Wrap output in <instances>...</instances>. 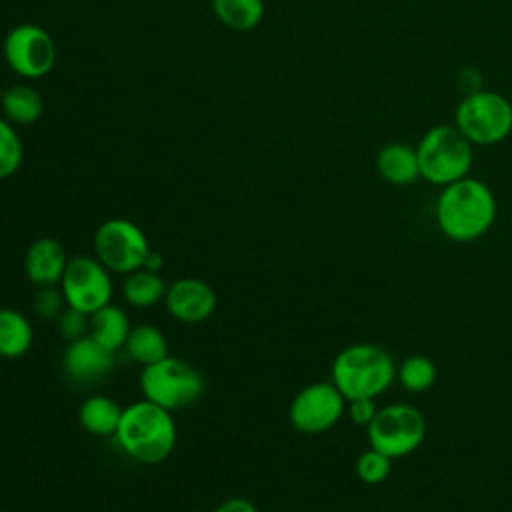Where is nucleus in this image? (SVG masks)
Instances as JSON below:
<instances>
[{
	"label": "nucleus",
	"mask_w": 512,
	"mask_h": 512,
	"mask_svg": "<svg viewBox=\"0 0 512 512\" xmlns=\"http://www.w3.org/2000/svg\"><path fill=\"white\" fill-rule=\"evenodd\" d=\"M436 224L452 242L482 238L496 220V196L478 178L464 176L442 186L436 200Z\"/></svg>",
	"instance_id": "1"
},
{
	"label": "nucleus",
	"mask_w": 512,
	"mask_h": 512,
	"mask_svg": "<svg viewBox=\"0 0 512 512\" xmlns=\"http://www.w3.org/2000/svg\"><path fill=\"white\" fill-rule=\"evenodd\" d=\"M114 438L132 460L158 464L164 462L176 446V424L170 410L142 398L122 408Z\"/></svg>",
	"instance_id": "2"
},
{
	"label": "nucleus",
	"mask_w": 512,
	"mask_h": 512,
	"mask_svg": "<svg viewBox=\"0 0 512 512\" xmlns=\"http://www.w3.org/2000/svg\"><path fill=\"white\" fill-rule=\"evenodd\" d=\"M330 376L346 402L354 398L376 400L396 380V362L382 346L358 342L336 354Z\"/></svg>",
	"instance_id": "3"
},
{
	"label": "nucleus",
	"mask_w": 512,
	"mask_h": 512,
	"mask_svg": "<svg viewBox=\"0 0 512 512\" xmlns=\"http://www.w3.org/2000/svg\"><path fill=\"white\" fill-rule=\"evenodd\" d=\"M420 178L446 186L464 176L472 168V144L454 124H436L428 128L416 144Z\"/></svg>",
	"instance_id": "4"
},
{
	"label": "nucleus",
	"mask_w": 512,
	"mask_h": 512,
	"mask_svg": "<svg viewBox=\"0 0 512 512\" xmlns=\"http://www.w3.org/2000/svg\"><path fill=\"white\" fill-rule=\"evenodd\" d=\"M454 126L472 146L500 144L512 134V102L494 90L466 92L456 106Z\"/></svg>",
	"instance_id": "5"
},
{
	"label": "nucleus",
	"mask_w": 512,
	"mask_h": 512,
	"mask_svg": "<svg viewBox=\"0 0 512 512\" xmlns=\"http://www.w3.org/2000/svg\"><path fill=\"white\" fill-rule=\"evenodd\" d=\"M142 396L170 412L190 406L204 392L202 374L182 358L166 356L140 372Z\"/></svg>",
	"instance_id": "6"
},
{
	"label": "nucleus",
	"mask_w": 512,
	"mask_h": 512,
	"mask_svg": "<svg viewBox=\"0 0 512 512\" xmlns=\"http://www.w3.org/2000/svg\"><path fill=\"white\" fill-rule=\"evenodd\" d=\"M368 444L384 456L396 460L412 454L426 436L422 412L406 402L378 408L374 420L366 426Z\"/></svg>",
	"instance_id": "7"
},
{
	"label": "nucleus",
	"mask_w": 512,
	"mask_h": 512,
	"mask_svg": "<svg viewBox=\"0 0 512 512\" xmlns=\"http://www.w3.org/2000/svg\"><path fill=\"white\" fill-rule=\"evenodd\" d=\"M94 252L110 272L130 274L144 266L150 244L136 222L108 218L94 232Z\"/></svg>",
	"instance_id": "8"
},
{
	"label": "nucleus",
	"mask_w": 512,
	"mask_h": 512,
	"mask_svg": "<svg viewBox=\"0 0 512 512\" xmlns=\"http://www.w3.org/2000/svg\"><path fill=\"white\" fill-rule=\"evenodd\" d=\"M110 270L92 256L68 258L64 276L60 280V290L68 308L92 314L112 300V280Z\"/></svg>",
	"instance_id": "9"
},
{
	"label": "nucleus",
	"mask_w": 512,
	"mask_h": 512,
	"mask_svg": "<svg viewBox=\"0 0 512 512\" xmlns=\"http://www.w3.org/2000/svg\"><path fill=\"white\" fill-rule=\"evenodd\" d=\"M2 48L10 70L28 80L46 76L56 64V44L38 24H18L10 28Z\"/></svg>",
	"instance_id": "10"
},
{
	"label": "nucleus",
	"mask_w": 512,
	"mask_h": 512,
	"mask_svg": "<svg viewBox=\"0 0 512 512\" xmlns=\"http://www.w3.org/2000/svg\"><path fill=\"white\" fill-rule=\"evenodd\" d=\"M346 412V398L330 382H312L290 402V424L304 434H320L338 424Z\"/></svg>",
	"instance_id": "11"
},
{
	"label": "nucleus",
	"mask_w": 512,
	"mask_h": 512,
	"mask_svg": "<svg viewBox=\"0 0 512 512\" xmlns=\"http://www.w3.org/2000/svg\"><path fill=\"white\" fill-rule=\"evenodd\" d=\"M164 302L172 318L184 324H198L214 314L218 296L214 288L200 278H178L168 286Z\"/></svg>",
	"instance_id": "12"
},
{
	"label": "nucleus",
	"mask_w": 512,
	"mask_h": 512,
	"mask_svg": "<svg viewBox=\"0 0 512 512\" xmlns=\"http://www.w3.org/2000/svg\"><path fill=\"white\" fill-rule=\"evenodd\" d=\"M114 366V352L100 346L92 336L68 342L62 354V368L74 382H92L106 376Z\"/></svg>",
	"instance_id": "13"
},
{
	"label": "nucleus",
	"mask_w": 512,
	"mask_h": 512,
	"mask_svg": "<svg viewBox=\"0 0 512 512\" xmlns=\"http://www.w3.org/2000/svg\"><path fill=\"white\" fill-rule=\"evenodd\" d=\"M68 256L64 246L50 236L34 240L24 254V272L34 286H56L60 284Z\"/></svg>",
	"instance_id": "14"
},
{
	"label": "nucleus",
	"mask_w": 512,
	"mask_h": 512,
	"mask_svg": "<svg viewBox=\"0 0 512 512\" xmlns=\"http://www.w3.org/2000/svg\"><path fill=\"white\" fill-rule=\"evenodd\" d=\"M376 170L382 180L394 186H408L420 180L416 146L390 142L376 154Z\"/></svg>",
	"instance_id": "15"
},
{
	"label": "nucleus",
	"mask_w": 512,
	"mask_h": 512,
	"mask_svg": "<svg viewBox=\"0 0 512 512\" xmlns=\"http://www.w3.org/2000/svg\"><path fill=\"white\" fill-rule=\"evenodd\" d=\"M132 326L128 316L112 302L88 316V336L110 352L124 348Z\"/></svg>",
	"instance_id": "16"
},
{
	"label": "nucleus",
	"mask_w": 512,
	"mask_h": 512,
	"mask_svg": "<svg viewBox=\"0 0 512 512\" xmlns=\"http://www.w3.org/2000/svg\"><path fill=\"white\" fill-rule=\"evenodd\" d=\"M0 110L10 124L28 126L40 120L44 112V100L36 88L28 84H14L2 90Z\"/></svg>",
	"instance_id": "17"
},
{
	"label": "nucleus",
	"mask_w": 512,
	"mask_h": 512,
	"mask_svg": "<svg viewBox=\"0 0 512 512\" xmlns=\"http://www.w3.org/2000/svg\"><path fill=\"white\" fill-rule=\"evenodd\" d=\"M34 340L30 320L16 308H0V358L24 356Z\"/></svg>",
	"instance_id": "18"
},
{
	"label": "nucleus",
	"mask_w": 512,
	"mask_h": 512,
	"mask_svg": "<svg viewBox=\"0 0 512 512\" xmlns=\"http://www.w3.org/2000/svg\"><path fill=\"white\" fill-rule=\"evenodd\" d=\"M120 416V404L102 394L86 398L78 410L80 426L92 436H114Z\"/></svg>",
	"instance_id": "19"
},
{
	"label": "nucleus",
	"mask_w": 512,
	"mask_h": 512,
	"mask_svg": "<svg viewBox=\"0 0 512 512\" xmlns=\"http://www.w3.org/2000/svg\"><path fill=\"white\" fill-rule=\"evenodd\" d=\"M168 284L160 276V272H152L148 268H138L126 274L122 284L124 300L136 308H148L160 300H164Z\"/></svg>",
	"instance_id": "20"
},
{
	"label": "nucleus",
	"mask_w": 512,
	"mask_h": 512,
	"mask_svg": "<svg viewBox=\"0 0 512 512\" xmlns=\"http://www.w3.org/2000/svg\"><path fill=\"white\" fill-rule=\"evenodd\" d=\"M124 348L128 356L142 366L154 364L168 356V340L164 332L154 324L134 326L128 334Z\"/></svg>",
	"instance_id": "21"
},
{
	"label": "nucleus",
	"mask_w": 512,
	"mask_h": 512,
	"mask_svg": "<svg viewBox=\"0 0 512 512\" xmlns=\"http://www.w3.org/2000/svg\"><path fill=\"white\" fill-rule=\"evenodd\" d=\"M216 18L230 30L248 32L264 18V0H212Z\"/></svg>",
	"instance_id": "22"
},
{
	"label": "nucleus",
	"mask_w": 512,
	"mask_h": 512,
	"mask_svg": "<svg viewBox=\"0 0 512 512\" xmlns=\"http://www.w3.org/2000/svg\"><path fill=\"white\" fill-rule=\"evenodd\" d=\"M396 378L408 392H426L436 382V364L424 354H410L396 366Z\"/></svg>",
	"instance_id": "23"
},
{
	"label": "nucleus",
	"mask_w": 512,
	"mask_h": 512,
	"mask_svg": "<svg viewBox=\"0 0 512 512\" xmlns=\"http://www.w3.org/2000/svg\"><path fill=\"white\" fill-rule=\"evenodd\" d=\"M24 160V146L16 128L0 118V180L10 178L18 172Z\"/></svg>",
	"instance_id": "24"
},
{
	"label": "nucleus",
	"mask_w": 512,
	"mask_h": 512,
	"mask_svg": "<svg viewBox=\"0 0 512 512\" xmlns=\"http://www.w3.org/2000/svg\"><path fill=\"white\" fill-rule=\"evenodd\" d=\"M390 468H392V458L384 456L382 452H378L372 446L368 450H364L356 460V476L364 484L384 482L390 476Z\"/></svg>",
	"instance_id": "25"
},
{
	"label": "nucleus",
	"mask_w": 512,
	"mask_h": 512,
	"mask_svg": "<svg viewBox=\"0 0 512 512\" xmlns=\"http://www.w3.org/2000/svg\"><path fill=\"white\" fill-rule=\"evenodd\" d=\"M32 308L42 320H58L66 310V300L60 286H40L32 300Z\"/></svg>",
	"instance_id": "26"
},
{
	"label": "nucleus",
	"mask_w": 512,
	"mask_h": 512,
	"mask_svg": "<svg viewBox=\"0 0 512 512\" xmlns=\"http://www.w3.org/2000/svg\"><path fill=\"white\" fill-rule=\"evenodd\" d=\"M56 322H58V332L66 342H74L88 334V314L80 310L66 306V310L60 314Z\"/></svg>",
	"instance_id": "27"
},
{
	"label": "nucleus",
	"mask_w": 512,
	"mask_h": 512,
	"mask_svg": "<svg viewBox=\"0 0 512 512\" xmlns=\"http://www.w3.org/2000/svg\"><path fill=\"white\" fill-rule=\"evenodd\" d=\"M378 412V406L374 398H354L346 402V414L356 426H368Z\"/></svg>",
	"instance_id": "28"
},
{
	"label": "nucleus",
	"mask_w": 512,
	"mask_h": 512,
	"mask_svg": "<svg viewBox=\"0 0 512 512\" xmlns=\"http://www.w3.org/2000/svg\"><path fill=\"white\" fill-rule=\"evenodd\" d=\"M214 512H258V508L246 498H228L218 504Z\"/></svg>",
	"instance_id": "29"
},
{
	"label": "nucleus",
	"mask_w": 512,
	"mask_h": 512,
	"mask_svg": "<svg viewBox=\"0 0 512 512\" xmlns=\"http://www.w3.org/2000/svg\"><path fill=\"white\" fill-rule=\"evenodd\" d=\"M162 264H164L162 254L150 248V252H148V256H146V260H144V266H142V268H148V270H152V272H160Z\"/></svg>",
	"instance_id": "30"
},
{
	"label": "nucleus",
	"mask_w": 512,
	"mask_h": 512,
	"mask_svg": "<svg viewBox=\"0 0 512 512\" xmlns=\"http://www.w3.org/2000/svg\"><path fill=\"white\" fill-rule=\"evenodd\" d=\"M2 90H4V88H2V86H0V96H2Z\"/></svg>",
	"instance_id": "31"
}]
</instances>
